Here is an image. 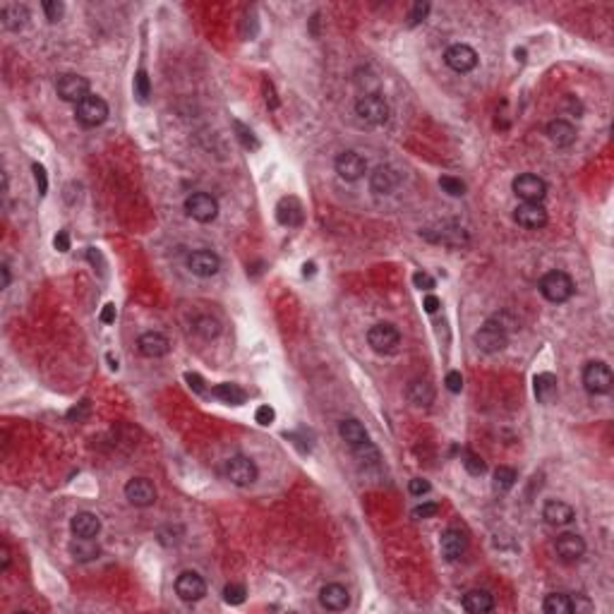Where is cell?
I'll return each instance as SVG.
<instances>
[{
	"label": "cell",
	"mask_w": 614,
	"mask_h": 614,
	"mask_svg": "<svg viewBox=\"0 0 614 614\" xmlns=\"http://www.w3.org/2000/svg\"><path fill=\"white\" fill-rule=\"evenodd\" d=\"M614 384V377H612V370L610 365L603 363V360H593L583 368V387H586L588 394L593 396H603L612 389Z\"/></svg>",
	"instance_id": "2"
},
{
	"label": "cell",
	"mask_w": 614,
	"mask_h": 614,
	"mask_svg": "<svg viewBox=\"0 0 614 614\" xmlns=\"http://www.w3.org/2000/svg\"><path fill=\"white\" fill-rule=\"evenodd\" d=\"M319 605L329 612H343L351 605V593L341 583H326L319 591Z\"/></svg>",
	"instance_id": "18"
},
{
	"label": "cell",
	"mask_w": 614,
	"mask_h": 614,
	"mask_svg": "<svg viewBox=\"0 0 614 614\" xmlns=\"http://www.w3.org/2000/svg\"><path fill=\"white\" fill-rule=\"evenodd\" d=\"M439 305H442V302H439V297L437 295H432V293H427L425 295V302H423V307H425V312H437L439 309Z\"/></svg>",
	"instance_id": "54"
},
{
	"label": "cell",
	"mask_w": 614,
	"mask_h": 614,
	"mask_svg": "<svg viewBox=\"0 0 614 614\" xmlns=\"http://www.w3.org/2000/svg\"><path fill=\"white\" fill-rule=\"evenodd\" d=\"M195 331L200 334L202 339H216L221 334V324L219 319L212 317V314H200V317L195 319Z\"/></svg>",
	"instance_id": "34"
},
{
	"label": "cell",
	"mask_w": 614,
	"mask_h": 614,
	"mask_svg": "<svg viewBox=\"0 0 614 614\" xmlns=\"http://www.w3.org/2000/svg\"><path fill=\"white\" fill-rule=\"evenodd\" d=\"M513 221L523 228H530V231H538L547 223V209L542 204L535 202H521L516 209H513Z\"/></svg>",
	"instance_id": "16"
},
{
	"label": "cell",
	"mask_w": 614,
	"mask_h": 614,
	"mask_svg": "<svg viewBox=\"0 0 614 614\" xmlns=\"http://www.w3.org/2000/svg\"><path fill=\"white\" fill-rule=\"evenodd\" d=\"M70 530L79 538H96L101 533V518L91 511H77L70 521Z\"/></svg>",
	"instance_id": "25"
},
{
	"label": "cell",
	"mask_w": 614,
	"mask_h": 614,
	"mask_svg": "<svg viewBox=\"0 0 614 614\" xmlns=\"http://www.w3.org/2000/svg\"><path fill=\"white\" fill-rule=\"evenodd\" d=\"M353 454H356V458L363 463V466H377V463H380V449H377L370 439L363 444H358V446H353Z\"/></svg>",
	"instance_id": "35"
},
{
	"label": "cell",
	"mask_w": 614,
	"mask_h": 614,
	"mask_svg": "<svg viewBox=\"0 0 614 614\" xmlns=\"http://www.w3.org/2000/svg\"><path fill=\"white\" fill-rule=\"evenodd\" d=\"M439 508H442V506H439L437 501H423V504H420V506H415V508H413V516H415V518H420V521H425V518H434V516H437V513H439Z\"/></svg>",
	"instance_id": "43"
},
{
	"label": "cell",
	"mask_w": 614,
	"mask_h": 614,
	"mask_svg": "<svg viewBox=\"0 0 614 614\" xmlns=\"http://www.w3.org/2000/svg\"><path fill=\"white\" fill-rule=\"evenodd\" d=\"M10 569V547L8 545H0V572H8Z\"/></svg>",
	"instance_id": "55"
},
{
	"label": "cell",
	"mask_w": 614,
	"mask_h": 614,
	"mask_svg": "<svg viewBox=\"0 0 614 614\" xmlns=\"http://www.w3.org/2000/svg\"><path fill=\"white\" fill-rule=\"evenodd\" d=\"M408 489H411V494H415V497H423V494L430 492L432 485L425 480V477H413V480L408 482Z\"/></svg>",
	"instance_id": "48"
},
{
	"label": "cell",
	"mask_w": 614,
	"mask_h": 614,
	"mask_svg": "<svg viewBox=\"0 0 614 614\" xmlns=\"http://www.w3.org/2000/svg\"><path fill=\"white\" fill-rule=\"evenodd\" d=\"M176 593L183 603H200L207 595V583L197 572H183L176 579Z\"/></svg>",
	"instance_id": "13"
},
{
	"label": "cell",
	"mask_w": 614,
	"mask_h": 614,
	"mask_svg": "<svg viewBox=\"0 0 614 614\" xmlns=\"http://www.w3.org/2000/svg\"><path fill=\"white\" fill-rule=\"evenodd\" d=\"M233 127H235V132H238V140L243 142L245 149H257V147H259V142H257V137H254V132H252L250 127H245L240 120H235Z\"/></svg>",
	"instance_id": "40"
},
{
	"label": "cell",
	"mask_w": 614,
	"mask_h": 614,
	"mask_svg": "<svg viewBox=\"0 0 614 614\" xmlns=\"http://www.w3.org/2000/svg\"><path fill=\"white\" fill-rule=\"evenodd\" d=\"M276 219L281 226H288V228H295L300 226L302 219H305V212H302V204L300 200L295 197H283L276 207Z\"/></svg>",
	"instance_id": "23"
},
{
	"label": "cell",
	"mask_w": 614,
	"mask_h": 614,
	"mask_svg": "<svg viewBox=\"0 0 614 614\" xmlns=\"http://www.w3.org/2000/svg\"><path fill=\"white\" fill-rule=\"evenodd\" d=\"M264 89H266V103H269L271 108H276V106H278V101L274 98V91H271V84H269V82H264Z\"/></svg>",
	"instance_id": "56"
},
{
	"label": "cell",
	"mask_w": 614,
	"mask_h": 614,
	"mask_svg": "<svg viewBox=\"0 0 614 614\" xmlns=\"http://www.w3.org/2000/svg\"><path fill=\"white\" fill-rule=\"evenodd\" d=\"M545 614H574L572 610V598L564 593H550L542 603Z\"/></svg>",
	"instance_id": "33"
},
{
	"label": "cell",
	"mask_w": 614,
	"mask_h": 614,
	"mask_svg": "<svg viewBox=\"0 0 614 614\" xmlns=\"http://www.w3.org/2000/svg\"><path fill=\"white\" fill-rule=\"evenodd\" d=\"M53 245L58 252H67L70 250V235H67V231H60L58 235L53 238Z\"/></svg>",
	"instance_id": "51"
},
{
	"label": "cell",
	"mask_w": 614,
	"mask_h": 614,
	"mask_svg": "<svg viewBox=\"0 0 614 614\" xmlns=\"http://www.w3.org/2000/svg\"><path fill=\"white\" fill-rule=\"evenodd\" d=\"M34 178H36V185H39V195H46L48 183H46V171H43L41 164H34Z\"/></svg>",
	"instance_id": "50"
},
{
	"label": "cell",
	"mask_w": 614,
	"mask_h": 614,
	"mask_svg": "<svg viewBox=\"0 0 614 614\" xmlns=\"http://www.w3.org/2000/svg\"><path fill=\"white\" fill-rule=\"evenodd\" d=\"M137 348L144 358H164L171 351V341L161 331H147L137 341Z\"/></svg>",
	"instance_id": "21"
},
{
	"label": "cell",
	"mask_w": 614,
	"mask_h": 614,
	"mask_svg": "<svg viewBox=\"0 0 614 614\" xmlns=\"http://www.w3.org/2000/svg\"><path fill=\"white\" fill-rule=\"evenodd\" d=\"M444 63L449 65L454 72L466 74V72L477 67V53H475V48L468 46V43H454V46L446 48Z\"/></svg>",
	"instance_id": "12"
},
{
	"label": "cell",
	"mask_w": 614,
	"mask_h": 614,
	"mask_svg": "<svg viewBox=\"0 0 614 614\" xmlns=\"http://www.w3.org/2000/svg\"><path fill=\"white\" fill-rule=\"evenodd\" d=\"M356 113L368 125H384L389 120V103L380 94H365L356 101Z\"/></svg>",
	"instance_id": "3"
},
{
	"label": "cell",
	"mask_w": 614,
	"mask_h": 614,
	"mask_svg": "<svg viewBox=\"0 0 614 614\" xmlns=\"http://www.w3.org/2000/svg\"><path fill=\"white\" fill-rule=\"evenodd\" d=\"M0 20L8 32H22L29 24V10L20 3H5L0 8Z\"/></svg>",
	"instance_id": "22"
},
{
	"label": "cell",
	"mask_w": 614,
	"mask_h": 614,
	"mask_svg": "<svg viewBox=\"0 0 614 614\" xmlns=\"http://www.w3.org/2000/svg\"><path fill=\"white\" fill-rule=\"evenodd\" d=\"M334 169H336L341 181L356 183V181H360L365 173H368V161H365L358 152L348 149V152H341V154H339L336 161H334Z\"/></svg>",
	"instance_id": "10"
},
{
	"label": "cell",
	"mask_w": 614,
	"mask_h": 614,
	"mask_svg": "<svg viewBox=\"0 0 614 614\" xmlns=\"http://www.w3.org/2000/svg\"><path fill=\"white\" fill-rule=\"evenodd\" d=\"M463 468H466L470 475H485L487 463L482 461L480 456H475V454H466V458H463Z\"/></svg>",
	"instance_id": "41"
},
{
	"label": "cell",
	"mask_w": 614,
	"mask_h": 614,
	"mask_svg": "<svg viewBox=\"0 0 614 614\" xmlns=\"http://www.w3.org/2000/svg\"><path fill=\"white\" fill-rule=\"evenodd\" d=\"M212 396L223 401V403H228V406H243V403L247 401V394L238 387V384H216V387L212 389Z\"/></svg>",
	"instance_id": "32"
},
{
	"label": "cell",
	"mask_w": 614,
	"mask_h": 614,
	"mask_svg": "<svg viewBox=\"0 0 614 614\" xmlns=\"http://www.w3.org/2000/svg\"><path fill=\"white\" fill-rule=\"evenodd\" d=\"M274 418H276V413H274V408H269V406H259L257 413H254V420L262 427H269L274 423Z\"/></svg>",
	"instance_id": "47"
},
{
	"label": "cell",
	"mask_w": 614,
	"mask_h": 614,
	"mask_svg": "<svg viewBox=\"0 0 614 614\" xmlns=\"http://www.w3.org/2000/svg\"><path fill=\"white\" fill-rule=\"evenodd\" d=\"M439 188H442L446 195L451 197H463L466 195V183L461 178H454V176H442L439 178Z\"/></svg>",
	"instance_id": "38"
},
{
	"label": "cell",
	"mask_w": 614,
	"mask_h": 614,
	"mask_svg": "<svg viewBox=\"0 0 614 614\" xmlns=\"http://www.w3.org/2000/svg\"><path fill=\"white\" fill-rule=\"evenodd\" d=\"M368 343H370V348L375 353H380V356H389V353H394L399 348L401 331L394 324L382 322V324H375L368 331Z\"/></svg>",
	"instance_id": "9"
},
{
	"label": "cell",
	"mask_w": 614,
	"mask_h": 614,
	"mask_svg": "<svg viewBox=\"0 0 614 614\" xmlns=\"http://www.w3.org/2000/svg\"><path fill=\"white\" fill-rule=\"evenodd\" d=\"M188 269L200 278H212L219 274L221 259H219V254L212 250H195L188 257Z\"/></svg>",
	"instance_id": "15"
},
{
	"label": "cell",
	"mask_w": 614,
	"mask_h": 614,
	"mask_svg": "<svg viewBox=\"0 0 614 614\" xmlns=\"http://www.w3.org/2000/svg\"><path fill=\"white\" fill-rule=\"evenodd\" d=\"M74 115H77V120L82 123L84 127H98V125H103L108 118V103L103 101L101 96L89 94L84 101H79L77 106H74Z\"/></svg>",
	"instance_id": "7"
},
{
	"label": "cell",
	"mask_w": 614,
	"mask_h": 614,
	"mask_svg": "<svg viewBox=\"0 0 614 614\" xmlns=\"http://www.w3.org/2000/svg\"><path fill=\"white\" fill-rule=\"evenodd\" d=\"M408 401L418 408H427L430 403L434 401V389L430 382H423V380H415L408 384Z\"/></svg>",
	"instance_id": "31"
},
{
	"label": "cell",
	"mask_w": 614,
	"mask_h": 614,
	"mask_svg": "<svg viewBox=\"0 0 614 614\" xmlns=\"http://www.w3.org/2000/svg\"><path fill=\"white\" fill-rule=\"evenodd\" d=\"M555 550L564 562H579L586 555V540L579 533H562L555 540Z\"/></svg>",
	"instance_id": "19"
},
{
	"label": "cell",
	"mask_w": 614,
	"mask_h": 614,
	"mask_svg": "<svg viewBox=\"0 0 614 614\" xmlns=\"http://www.w3.org/2000/svg\"><path fill=\"white\" fill-rule=\"evenodd\" d=\"M413 283H415V288L425 290V293H430V290L437 286V283H434V278L427 274V271H415V274H413Z\"/></svg>",
	"instance_id": "45"
},
{
	"label": "cell",
	"mask_w": 614,
	"mask_h": 614,
	"mask_svg": "<svg viewBox=\"0 0 614 614\" xmlns=\"http://www.w3.org/2000/svg\"><path fill=\"white\" fill-rule=\"evenodd\" d=\"M339 434H341V439H343L346 444H351V446H358V444H363V442H368V439H370L365 425L360 423V420H356V418L341 420V423H339Z\"/></svg>",
	"instance_id": "29"
},
{
	"label": "cell",
	"mask_w": 614,
	"mask_h": 614,
	"mask_svg": "<svg viewBox=\"0 0 614 614\" xmlns=\"http://www.w3.org/2000/svg\"><path fill=\"white\" fill-rule=\"evenodd\" d=\"M442 555L446 557V559L449 562H456V559H461L463 555H466V547H468V538L463 535L461 530H456V528H449L442 535Z\"/></svg>",
	"instance_id": "24"
},
{
	"label": "cell",
	"mask_w": 614,
	"mask_h": 614,
	"mask_svg": "<svg viewBox=\"0 0 614 614\" xmlns=\"http://www.w3.org/2000/svg\"><path fill=\"white\" fill-rule=\"evenodd\" d=\"M427 12H430V3H423V0H420V3H415L413 10H411V15H408V24H411V27H415V24L425 22Z\"/></svg>",
	"instance_id": "44"
},
{
	"label": "cell",
	"mask_w": 614,
	"mask_h": 614,
	"mask_svg": "<svg viewBox=\"0 0 614 614\" xmlns=\"http://www.w3.org/2000/svg\"><path fill=\"white\" fill-rule=\"evenodd\" d=\"M533 389H535V399L547 406L557 399V377L552 372H542L533 380Z\"/></svg>",
	"instance_id": "30"
},
{
	"label": "cell",
	"mask_w": 614,
	"mask_h": 614,
	"mask_svg": "<svg viewBox=\"0 0 614 614\" xmlns=\"http://www.w3.org/2000/svg\"><path fill=\"white\" fill-rule=\"evenodd\" d=\"M0 274H3V288H8L10 286V266L8 264L0 266Z\"/></svg>",
	"instance_id": "57"
},
{
	"label": "cell",
	"mask_w": 614,
	"mask_h": 614,
	"mask_svg": "<svg viewBox=\"0 0 614 614\" xmlns=\"http://www.w3.org/2000/svg\"><path fill=\"white\" fill-rule=\"evenodd\" d=\"M572 610H574L576 614H581V612H593V603L586 598V595H576V598H572Z\"/></svg>",
	"instance_id": "49"
},
{
	"label": "cell",
	"mask_w": 614,
	"mask_h": 614,
	"mask_svg": "<svg viewBox=\"0 0 614 614\" xmlns=\"http://www.w3.org/2000/svg\"><path fill=\"white\" fill-rule=\"evenodd\" d=\"M135 96H137L140 103H147L149 96H152V82H149V74L144 70L135 74Z\"/></svg>",
	"instance_id": "37"
},
{
	"label": "cell",
	"mask_w": 614,
	"mask_h": 614,
	"mask_svg": "<svg viewBox=\"0 0 614 614\" xmlns=\"http://www.w3.org/2000/svg\"><path fill=\"white\" fill-rule=\"evenodd\" d=\"M89 89H91L89 79L82 77V74H77V72L60 74L58 82H55V91H58V96L67 103H74V106L89 96Z\"/></svg>",
	"instance_id": "5"
},
{
	"label": "cell",
	"mask_w": 614,
	"mask_h": 614,
	"mask_svg": "<svg viewBox=\"0 0 614 614\" xmlns=\"http://www.w3.org/2000/svg\"><path fill=\"white\" fill-rule=\"evenodd\" d=\"M461 605H463V610L470 612V614H487V612L494 610V598L487 591L475 588V591H468L466 595H463Z\"/></svg>",
	"instance_id": "26"
},
{
	"label": "cell",
	"mask_w": 614,
	"mask_h": 614,
	"mask_svg": "<svg viewBox=\"0 0 614 614\" xmlns=\"http://www.w3.org/2000/svg\"><path fill=\"white\" fill-rule=\"evenodd\" d=\"M302 269H305V276H307V274H312V271H314V264H305Z\"/></svg>",
	"instance_id": "58"
},
{
	"label": "cell",
	"mask_w": 614,
	"mask_h": 614,
	"mask_svg": "<svg viewBox=\"0 0 614 614\" xmlns=\"http://www.w3.org/2000/svg\"><path fill=\"white\" fill-rule=\"evenodd\" d=\"M185 382L190 384V389H195L197 394H204L207 392V389H204V380L200 375H192V372H188V375H185Z\"/></svg>",
	"instance_id": "52"
},
{
	"label": "cell",
	"mask_w": 614,
	"mask_h": 614,
	"mask_svg": "<svg viewBox=\"0 0 614 614\" xmlns=\"http://www.w3.org/2000/svg\"><path fill=\"white\" fill-rule=\"evenodd\" d=\"M542 518L547 521L550 525H555V528H564V525H569L576 518V511H574L572 504H567V501L550 499L547 504L542 506Z\"/></svg>",
	"instance_id": "20"
},
{
	"label": "cell",
	"mask_w": 614,
	"mask_h": 614,
	"mask_svg": "<svg viewBox=\"0 0 614 614\" xmlns=\"http://www.w3.org/2000/svg\"><path fill=\"white\" fill-rule=\"evenodd\" d=\"M508 343V334L501 326V322H485L475 331V346L482 353H499L504 351Z\"/></svg>",
	"instance_id": "8"
},
{
	"label": "cell",
	"mask_w": 614,
	"mask_h": 614,
	"mask_svg": "<svg viewBox=\"0 0 614 614\" xmlns=\"http://www.w3.org/2000/svg\"><path fill=\"white\" fill-rule=\"evenodd\" d=\"M70 555L77 562H94L101 557V547L94 538H79L74 535V540L70 542Z\"/></svg>",
	"instance_id": "28"
},
{
	"label": "cell",
	"mask_w": 614,
	"mask_h": 614,
	"mask_svg": "<svg viewBox=\"0 0 614 614\" xmlns=\"http://www.w3.org/2000/svg\"><path fill=\"white\" fill-rule=\"evenodd\" d=\"M401 185V173L394 166H377L370 173V190L375 195H392V192Z\"/></svg>",
	"instance_id": "17"
},
{
	"label": "cell",
	"mask_w": 614,
	"mask_h": 614,
	"mask_svg": "<svg viewBox=\"0 0 614 614\" xmlns=\"http://www.w3.org/2000/svg\"><path fill=\"white\" fill-rule=\"evenodd\" d=\"M547 137L555 147H572L576 142V127L572 125L569 120H562V118H557V120H552L547 125Z\"/></svg>",
	"instance_id": "27"
},
{
	"label": "cell",
	"mask_w": 614,
	"mask_h": 614,
	"mask_svg": "<svg viewBox=\"0 0 614 614\" xmlns=\"http://www.w3.org/2000/svg\"><path fill=\"white\" fill-rule=\"evenodd\" d=\"M115 317H118V312H115V305H113V302H108V305H103V309H101V322H103V324H113Z\"/></svg>",
	"instance_id": "53"
},
{
	"label": "cell",
	"mask_w": 614,
	"mask_h": 614,
	"mask_svg": "<svg viewBox=\"0 0 614 614\" xmlns=\"http://www.w3.org/2000/svg\"><path fill=\"white\" fill-rule=\"evenodd\" d=\"M125 497L132 506L147 508L157 501V487H154V482L147 480V477H132L125 485Z\"/></svg>",
	"instance_id": "14"
},
{
	"label": "cell",
	"mask_w": 614,
	"mask_h": 614,
	"mask_svg": "<svg viewBox=\"0 0 614 614\" xmlns=\"http://www.w3.org/2000/svg\"><path fill=\"white\" fill-rule=\"evenodd\" d=\"M516 480H518L516 470L508 468V466H499L497 470H494V482H492V485H494L497 492H508V489L516 485Z\"/></svg>",
	"instance_id": "36"
},
{
	"label": "cell",
	"mask_w": 614,
	"mask_h": 614,
	"mask_svg": "<svg viewBox=\"0 0 614 614\" xmlns=\"http://www.w3.org/2000/svg\"><path fill=\"white\" fill-rule=\"evenodd\" d=\"M511 188L521 202L542 204V200L547 197V183L540 176H535V173H521V176L513 178Z\"/></svg>",
	"instance_id": "4"
},
{
	"label": "cell",
	"mask_w": 614,
	"mask_h": 614,
	"mask_svg": "<svg viewBox=\"0 0 614 614\" xmlns=\"http://www.w3.org/2000/svg\"><path fill=\"white\" fill-rule=\"evenodd\" d=\"M185 212L197 223H212L219 216V202L209 192H192L185 200Z\"/></svg>",
	"instance_id": "6"
},
{
	"label": "cell",
	"mask_w": 614,
	"mask_h": 614,
	"mask_svg": "<svg viewBox=\"0 0 614 614\" xmlns=\"http://www.w3.org/2000/svg\"><path fill=\"white\" fill-rule=\"evenodd\" d=\"M538 288H540L545 300L555 302V305L572 300V295L576 293V286L567 271H547V274L540 278Z\"/></svg>",
	"instance_id": "1"
},
{
	"label": "cell",
	"mask_w": 614,
	"mask_h": 614,
	"mask_svg": "<svg viewBox=\"0 0 614 614\" xmlns=\"http://www.w3.org/2000/svg\"><path fill=\"white\" fill-rule=\"evenodd\" d=\"M43 12H46L48 22H58L60 17L65 15V5L60 3V0H46V3H43Z\"/></svg>",
	"instance_id": "42"
},
{
	"label": "cell",
	"mask_w": 614,
	"mask_h": 614,
	"mask_svg": "<svg viewBox=\"0 0 614 614\" xmlns=\"http://www.w3.org/2000/svg\"><path fill=\"white\" fill-rule=\"evenodd\" d=\"M226 475L233 485L238 487H250L252 482H257L259 477V468L252 458L247 456H233L231 461L226 463Z\"/></svg>",
	"instance_id": "11"
},
{
	"label": "cell",
	"mask_w": 614,
	"mask_h": 614,
	"mask_svg": "<svg viewBox=\"0 0 614 614\" xmlns=\"http://www.w3.org/2000/svg\"><path fill=\"white\" fill-rule=\"evenodd\" d=\"M245 598H247V591L240 583H228V586L223 588V600H226L228 605H243Z\"/></svg>",
	"instance_id": "39"
},
{
	"label": "cell",
	"mask_w": 614,
	"mask_h": 614,
	"mask_svg": "<svg viewBox=\"0 0 614 614\" xmlns=\"http://www.w3.org/2000/svg\"><path fill=\"white\" fill-rule=\"evenodd\" d=\"M444 384H446V389H449L451 394H461V389H463V377H461V372L451 370L449 375H446Z\"/></svg>",
	"instance_id": "46"
}]
</instances>
